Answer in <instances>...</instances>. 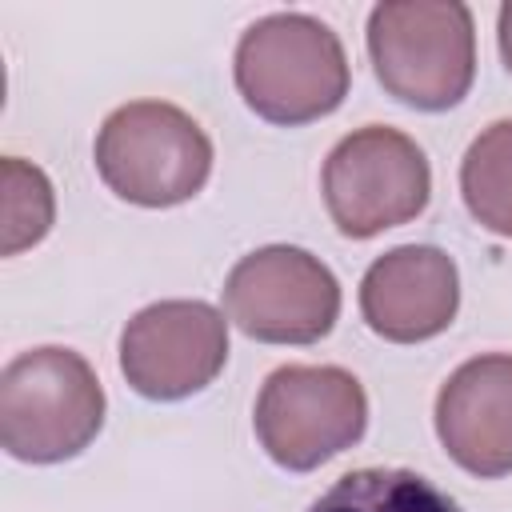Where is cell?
Here are the masks:
<instances>
[{"instance_id":"1","label":"cell","mask_w":512,"mask_h":512,"mask_svg":"<svg viewBox=\"0 0 512 512\" xmlns=\"http://www.w3.org/2000/svg\"><path fill=\"white\" fill-rule=\"evenodd\" d=\"M232 76L244 104L268 124H312L336 112L352 72L340 36L308 12H272L244 28Z\"/></svg>"},{"instance_id":"2","label":"cell","mask_w":512,"mask_h":512,"mask_svg":"<svg viewBox=\"0 0 512 512\" xmlns=\"http://www.w3.org/2000/svg\"><path fill=\"white\" fill-rule=\"evenodd\" d=\"M368 56L388 96L416 112L456 108L476 80V24L460 0H380Z\"/></svg>"},{"instance_id":"3","label":"cell","mask_w":512,"mask_h":512,"mask_svg":"<svg viewBox=\"0 0 512 512\" xmlns=\"http://www.w3.org/2000/svg\"><path fill=\"white\" fill-rule=\"evenodd\" d=\"M104 428V388L92 364L60 344L12 356L0 372V444L24 464L80 456Z\"/></svg>"},{"instance_id":"4","label":"cell","mask_w":512,"mask_h":512,"mask_svg":"<svg viewBox=\"0 0 512 512\" xmlns=\"http://www.w3.org/2000/svg\"><path fill=\"white\" fill-rule=\"evenodd\" d=\"M92 156L108 192L140 208L184 204L212 172L208 132L168 100H132L108 112Z\"/></svg>"},{"instance_id":"5","label":"cell","mask_w":512,"mask_h":512,"mask_svg":"<svg viewBox=\"0 0 512 512\" xmlns=\"http://www.w3.org/2000/svg\"><path fill=\"white\" fill-rule=\"evenodd\" d=\"M252 428L280 468L312 472L364 436L368 396L348 368L284 364L260 384Z\"/></svg>"},{"instance_id":"6","label":"cell","mask_w":512,"mask_h":512,"mask_svg":"<svg viewBox=\"0 0 512 512\" xmlns=\"http://www.w3.org/2000/svg\"><path fill=\"white\" fill-rule=\"evenodd\" d=\"M320 192L332 224L344 236L372 240L428 208L432 168L412 136L384 124H364L328 152Z\"/></svg>"},{"instance_id":"7","label":"cell","mask_w":512,"mask_h":512,"mask_svg":"<svg viewBox=\"0 0 512 512\" xmlns=\"http://www.w3.org/2000/svg\"><path fill=\"white\" fill-rule=\"evenodd\" d=\"M224 312L260 344H316L340 316V284L320 256L292 244H264L232 264Z\"/></svg>"},{"instance_id":"8","label":"cell","mask_w":512,"mask_h":512,"mask_svg":"<svg viewBox=\"0 0 512 512\" xmlns=\"http://www.w3.org/2000/svg\"><path fill=\"white\" fill-rule=\"evenodd\" d=\"M228 364V320L208 300H156L120 332V372L144 400H184Z\"/></svg>"},{"instance_id":"9","label":"cell","mask_w":512,"mask_h":512,"mask_svg":"<svg viewBox=\"0 0 512 512\" xmlns=\"http://www.w3.org/2000/svg\"><path fill=\"white\" fill-rule=\"evenodd\" d=\"M460 308L456 260L432 244H400L376 256L360 280L364 324L392 344L440 336Z\"/></svg>"},{"instance_id":"10","label":"cell","mask_w":512,"mask_h":512,"mask_svg":"<svg viewBox=\"0 0 512 512\" xmlns=\"http://www.w3.org/2000/svg\"><path fill=\"white\" fill-rule=\"evenodd\" d=\"M436 436L444 452L480 480L512 472V356L464 360L436 392Z\"/></svg>"},{"instance_id":"11","label":"cell","mask_w":512,"mask_h":512,"mask_svg":"<svg viewBox=\"0 0 512 512\" xmlns=\"http://www.w3.org/2000/svg\"><path fill=\"white\" fill-rule=\"evenodd\" d=\"M308 512H464L444 488L412 468H356L344 472Z\"/></svg>"},{"instance_id":"12","label":"cell","mask_w":512,"mask_h":512,"mask_svg":"<svg viewBox=\"0 0 512 512\" xmlns=\"http://www.w3.org/2000/svg\"><path fill=\"white\" fill-rule=\"evenodd\" d=\"M460 196L472 220L496 236H512V120L488 124L460 160Z\"/></svg>"},{"instance_id":"13","label":"cell","mask_w":512,"mask_h":512,"mask_svg":"<svg viewBox=\"0 0 512 512\" xmlns=\"http://www.w3.org/2000/svg\"><path fill=\"white\" fill-rule=\"evenodd\" d=\"M0 252L16 256L32 244H40L56 220V196L48 176L20 160V156H4L0 160Z\"/></svg>"},{"instance_id":"14","label":"cell","mask_w":512,"mask_h":512,"mask_svg":"<svg viewBox=\"0 0 512 512\" xmlns=\"http://www.w3.org/2000/svg\"><path fill=\"white\" fill-rule=\"evenodd\" d=\"M496 40H500V60H504V68L512 72V0L500 4V16H496Z\"/></svg>"}]
</instances>
